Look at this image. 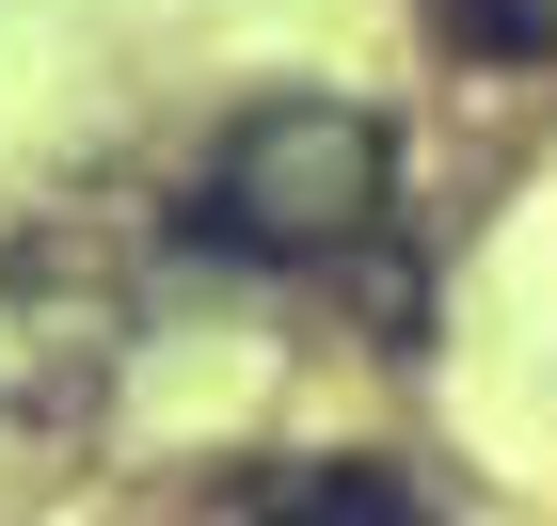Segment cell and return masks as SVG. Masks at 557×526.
Listing matches in <instances>:
<instances>
[{
  "instance_id": "2",
  "label": "cell",
  "mask_w": 557,
  "mask_h": 526,
  "mask_svg": "<svg viewBox=\"0 0 557 526\" xmlns=\"http://www.w3.org/2000/svg\"><path fill=\"white\" fill-rule=\"evenodd\" d=\"M239 526H446L398 463H287V479L239 494Z\"/></svg>"
},
{
  "instance_id": "1",
  "label": "cell",
  "mask_w": 557,
  "mask_h": 526,
  "mask_svg": "<svg viewBox=\"0 0 557 526\" xmlns=\"http://www.w3.org/2000/svg\"><path fill=\"white\" fill-rule=\"evenodd\" d=\"M383 208H398V144H383L367 96H256L208 144V192H191V223H208L223 256H271V271L367 256Z\"/></svg>"
},
{
  "instance_id": "3",
  "label": "cell",
  "mask_w": 557,
  "mask_h": 526,
  "mask_svg": "<svg viewBox=\"0 0 557 526\" xmlns=\"http://www.w3.org/2000/svg\"><path fill=\"white\" fill-rule=\"evenodd\" d=\"M430 33L478 64H557V0H430Z\"/></svg>"
}]
</instances>
